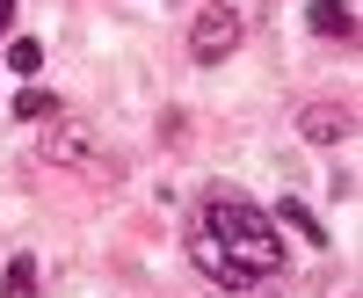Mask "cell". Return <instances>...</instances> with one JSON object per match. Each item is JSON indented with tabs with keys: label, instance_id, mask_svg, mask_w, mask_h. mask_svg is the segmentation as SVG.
Returning a JSON list of instances; mask_svg holds the SVG:
<instances>
[{
	"label": "cell",
	"instance_id": "52a82bcc",
	"mask_svg": "<svg viewBox=\"0 0 363 298\" xmlns=\"http://www.w3.org/2000/svg\"><path fill=\"white\" fill-rule=\"evenodd\" d=\"M8 66H15V73H37V66H44V44H37V37H15V44H8Z\"/></svg>",
	"mask_w": 363,
	"mask_h": 298
},
{
	"label": "cell",
	"instance_id": "8992f818",
	"mask_svg": "<svg viewBox=\"0 0 363 298\" xmlns=\"http://www.w3.org/2000/svg\"><path fill=\"white\" fill-rule=\"evenodd\" d=\"M29 291H37V262L15 255V262H8V277H0V298H29Z\"/></svg>",
	"mask_w": 363,
	"mask_h": 298
},
{
	"label": "cell",
	"instance_id": "3957f363",
	"mask_svg": "<svg viewBox=\"0 0 363 298\" xmlns=\"http://www.w3.org/2000/svg\"><path fill=\"white\" fill-rule=\"evenodd\" d=\"M240 51V8H203L189 22V58L196 66H218V58Z\"/></svg>",
	"mask_w": 363,
	"mask_h": 298
},
{
	"label": "cell",
	"instance_id": "7a4b0ae2",
	"mask_svg": "<svg viewBox=\"0 0 363 298\" xmlns=\"http://www.w3.org/2000/svg\"><path fill=\"white\" fill-rule=\"evenodd\" d=\"M102 153V138L87 116H66V109H51V131H44V160L51 167H87V175H116V160H95Z\"/></svg>",
	"mask_w": 363,
	"mask_h": 298
},
{
	"label": "cell",
	"instance_id": "5b68a950",
	"mask_svg": "<svg viewBox=\"0 0 363 298\" xmlns=\"http://www.w3.org/2000/svg\"><path fill=\"white\" fill-rule=\"evenodd\" d=\"M306 22L320 29L327 44H356V8H349V0H313V8H306Z\"/></svg>",
	"mask_w": 363,
	"mask_h": 298
},
{
	"label": "cell",
	"instance_id": "30bf717a",
	"mask_svg": "<svg viewBox=\"0 0 363 298\" xmlns=\"http://www.w3.org/2000/svg\"><path fill=\"white\" fill-rule=\"evenodd\" d=\"M8 22H15V0H0V37H8Z\"/></svg>",
	"mask_w": 363,
	"mask_h": 298
},
{
	"label": "cell",
	"instance_id": "6da1fadb",
	"mask_svg": "<svg viewBox=\"0 0 363 298\" xmlns=\"http://www.w3.org/2000/svg\"><path fill=\"white\" fill-rule=\"evenodd\" d=\"M189 255H196V270L211 284H225V291H262V284H277L291 270L269 211H255L240 189H211L203 226L189 233Z\"/></svg>",
	"mask_w": 363,
	"mask_h": 298
},
{
	"label": "cell",
	"instance_id": "ba28073f",
	"mask_svg": "<svg viewBox=\"0 0 363 298\" xmlns=\"http://www.w3.org/2000/svg\"><path fill=\"white\" fill-rule=\"evenodd\" d=\"M284 219H291L298 233H306V241H313V248H327V226H320V219L306 211V204H284Z\"/></svg>",
	"mask_w": 363,
	"mask_h": 298
},
{
	"label": "cell",
	"instance_id": "277c9868",
	"mask_svg": "<svg viewBox=\"0 0 363 298\" xmlns=\"http://www.w3.org/2000/svg\"><path fill=\"white\" fill-rule=\"evenodd\" d=\"M298 131L313 145H342V138H356V102H306L298 109Z\"/></svg>",
	"mask_w": 363,
	"mask_h": 298
},
{
	"label": "cell",
	"instance_id": "9c48e42d",
	"mask_svg": "<svg viewBox=\"0 0 363 298\" xmlns=\"http://www.w3.org/2000/svg\"><path fill=\"white\" fill-rule=\"evenodd\" d=\"M58 102L44 95V87H22V95H15V116H51Z\"/></svg>",
	"mask_w": 363,
	"mask_h": 298
}]
</instances>
